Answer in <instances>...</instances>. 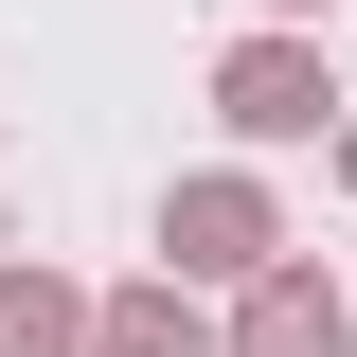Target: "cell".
I'll use <instances>...</instances> for the list:
<instances>
[{
    "label": "cell",
    "instance_id": "6da1fadb",
    "mask_svg": "<svg viewBox=\"0 0 357 357\" xmlns=\"http://www.w3.org/2000/svg\"><path fill=\"white\" fill-rule=\"evenodd\" d=\"M232 126H321V72L304 54H232Z\"/></svg>",
    "mask_w": 357,
    "mask_h": 357
},
{
    "label": "cell",
    "instance_id": "7a4b0ae2",
    "mask_svg": "<svg viewBox=\"0 0 357 357\" xmlns=\"http://www.w3.org/2000/svg\"><path fill=\"white\" fill-rule=\"evenodd\" d=\"M250 357H340V304H321V286H268V304H250Z\"/></svg>",
    "mask_w": 357,
    "mask_h": 357
},
{
    "label": "cell",
    "instance_id": "3957f363",
    "mask_svg": "<svg viewBox=\"0 0 357 357\" xmlns=\"http://www.w3.org/2000/svg\"><path fill=\"white\" fill-rule=\"evenodd\" d=\"M72 340V304H54V286H0V357H54Z\"/></svg>",
    "mask_w": 357,
    "mask_h": 357
}]
</instances>
